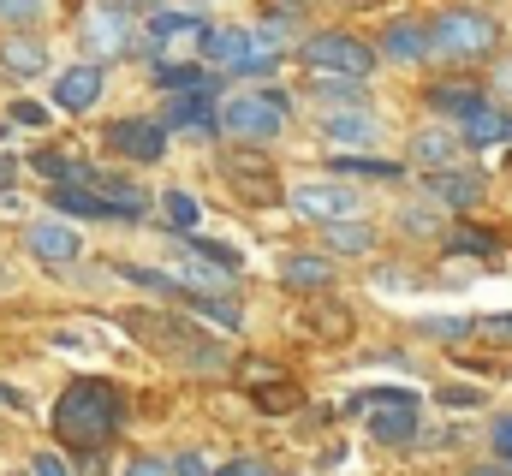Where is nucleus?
I'll list each match as a JSON object with an SVG mask.
<instances>
[{"label": "nucleus", "mask_w": 512, "mask_h": 476, "mask_svg": "<svg viewBox=\"0 0 512 476\" xmlns=\"http://www.w3.org/2000/svg\"><path fill=\"white\" fill-rule=\"evenodd\" d=\"M120 423H126V405H120V393L108 381H72L60 393V405H54V435L84 447V453L108 447Z\"/></svg>", "instance_id": "obj_1"}, {"label": "nucleus", "mask_w": 512, "mask_h": 476, "mask_svg": "<svg viewBox=\"0 0 512 476\" xmlns=\"http://www.w3.org/2000/svg\"><path fill=\"white\" fill-rule=\"evenodd\" d=\"M501 54V18L483 6H441L429 18V60L447 66H483Z\"/></svg>", "instance_id": "obj_2"}, {"label": "nucleus", "mask_w": 512, "mask_h": 476, "mask_svg": "<svg viewBox=\"0 0 512 476\" xmlns=\"http://www.w3.org/2000/svg\"><path fill=\"white\" fill-rule=\"evenodd\" d=\"M286 114H292L286 90H251V96H233L221 108V131H233L239 143H268V137H280Z\"/></svg>", "instance_id": "obj_3"}, {"label": "nucleus", "mask_w": 512, "mask_h": 476, "mask_svg": "<svg viewBox=\"0 0 512 476\" xmlns=\"http://www.w3.org/2000/svg\"><path fill=\"white\" fill-rule=\"evenodd\" d=\"M298 54H304L310 72H328V78H370V72H376V48L358 42L352 30H322V36H310Z\"/></svg>", "instance_id": "obj_4"}, {"label": "nucleus", "mask_w": 512, "mask_h": 476, "mask_svg": "<svg viewBox=\"0 0 512 476\" xmlns=\"http://www.w3.org/2000/svg\"><path fill=\"white\" fill-rule=\"evenodd\" d=\"M203 54L227 72H274L280 48H268L256 30H203Z\"/></svg>", "instance_id": "obj_5"}, {"label": "nucleus", "mask_w": 512, "mask_h": 476, "mask_svg": "<svg viewBox=\"0 0 512 476\" xmlns=\"http://www.w3.org/2000/svg\"><path fill=\"white\" fill-rule=\"evenodd\" d=\"M423 197H429L435 209H447V215H471V209H483V197H489V179H483V173H471V167L423 173Z\"/></svg>", "instance_id": "obj_6"}, {"label": "nucleus", "mask_w": 512, "mask_h": 476, "mask_svg": "<svg viewBox=\"0 0 512 476\" xmlns=\"http://www.w3.org/2000/svg\"><path fill=\"white\" fill-rule=\"evenodd\" d=\"M221 173L233 179V191L245 203H274L280 197V173H274V161L262 149H227L221 155Z\"/></svg>", "instance_id": "obj_7"}, {"label": "nucleus", "mask_w": 512, "mask_h": 476, "mask_svg": "<svg viewBox=\"0 0 512 476\" xmlns=\"http://www.w3.org/2000/svg\"><path fill=\"white\" fill-rule=\"evenodd\" d=\"M292 209L310 215V221H352L358 215V191H346L340 179H310V185H292Z\"/></svg>", "instance_id": "obj_8"}, {"label": "nucleus", "mask_w": 512, "mask_h": 476, "mask_svg": "<svg viewBox=\"0 0 512 476\" xmlns=\"http://www.w3.org/2000/svg\"><path fill=\"white\" fill-rule=\"evenodd\" d=\"M108 149L126 155V161L155 167V161L167 155V131H161L155 119H114V125H108Z\"/></svg>", "instance_id": "obj_9"}, {"label": "nucleus", "mask_w": 512, "mask_h": 476, "mask_svg": "<svg viewBox=\"0 0 512 476\" xmlns=\"http://www.w3.org/2000/svg\"><path fill=\"white\" fill-rule=\"evenodd\" d=\"M322 137L334 149H346V155H364L382 137V125H376V114H364V108H328L322 114Z\"/></svg>", "instance_id": "obj_10"}, {"label": "nucleus", "mask_w": 512, "mask_h": 476, "mask_svg": "<svg viewBox=\"0 0 512 476\" xmlns=\"http://www.w3.org/2000/svg\"><path fill=\"white\" fill-rule=\"evenodd\" d=\"M84 48L90 54H126L131 48V18H126V6H90L84 12Z\"/></svg>", "instance_id": "obj_11"}, {"label": "nucleus", "mask_w": 512, "mask_h": 476, "mask_svg": "<svg viewBox=\"0 0 512 476\" xmlns=\"http://www.w3.org/2000/svg\"><path fill=\"white\" fill-rule=\"evenodd\" d=\"M411 161H417L423 173H447V167H459V161H465V137H459V125H429V131H417V137H411Z\"/></svg>", "instance_id": "obj_12"}, {"label": "nucleus", "mask_w": 512, "mask_h": 476, "mask_svg": "<svg viewBox=\"0 0 512 476\" xmlns=\"http://www.w3.org/2000/svg\"><path fill=\"white\" fill-rule=\"evenodd\" d=\"M376 54L393 60V66H423L429 60V24L423 18H393L376 42Z\"/></svg>", "instance_id": "obj_13"}, {"label": "nucleus", "mask_w": 512, "mask_h": 476, "mask_svg": "<svg viewBox=\"0 0 512 476\" xmlns=\"http://www.w3.org/2000/svg\"><path fill=\"white\" fill-rule=\"evenodd\" d=\"M423 102H429V108H435L441 119L465 125V119L477 114V108H489L495 96H489V90H477V84H459V78H453V84H429V90H423Z\"/></svg>", "instance_id": "obj_14"}, {"label": "nucleus", "mask_w": 512, "mask_h": 476, "mask_svg": "<svg viewBox=\"0 0 512 476\" xmlns=\"http://www.w3.org/2000/svg\"><path fill=\"white\" fill-rule=\"evenodd\" d=\"M280 286H292V292H304V298H322V292L334 286V262L292 250V256H280Z\"/></svg>", "instance_id": "obj_15"}, {"label": "nucleus", "mask_w": 512, "mask_h": 476, "mask_svg": "<svg viewBox=\"0 0 512 476\" xmlns=\"http://www.w3.org/2000/svg\"><path fill=\"white\" fill-rule=\"evenodd\" d=\"M54 102L66 108V114H84V108H96L102 102V66H72V72H60L54 78Z\"/></svg>", "instance_id": "obj_16"}, {"label": "nucleus", "mask_w": 512, "mask_h": 476, "mask_svg": "<svg viewBox=\"0 0 512 476\" xmlns=\"http://www.w3.org/2000/svg\"><path fill=\"white\" fill-rule=\"evenodd\" d=\"M24 250H30L36 262H72V256L84 250V238L72 233L66 221H36V227L24 233Z\"/></svg>", "instance_id": "obj_17"}, {"label": "nucleus", "mask_w": 512, "mask_h": 476, "mask_svg": "<svg viewBox=\"0 0 512 476\" xmlns=\"http://www.w3.org/2000/svg\"><path fill=\"white\" fill-rule=\"evenodd\" d=\"M459 137H465L471 149H495V143H512V108H501V102L477 108V114L459 125Z\"/></svg>", "instance_id": "obj_18"}, {"label": "nucleus", "mask_w": 512, "mask_h": 476, "mask_svg": "<svg viewBox=\"0 0 512 476\" xmlns=\"http://www.w3.org/2000/svg\"><path fill=\"white\" fill-rule=\"evenodd\" d=\"M167 125L191 131V137H215V90H191L167 108Z\"/></svg>", "instance_id": "obj_19"}, {"label": "nucleus", "mask_w": 512, "mask_h": 476, "mask_svg": "<svg viewBox=\"0 0 512 476\" xmlns=\"http://www.w3.org/2000/svg\"><path fill=\"white\" fill-rule=\"evenodd\" d=\"M441 250H447V256H477V262H495V256H501V233H489V227H471V221H459V227H447Z\"/></svg>", "instance_id": "obj_20"}, {"label": "nucleus", "mask_w": 512, "mask_h": 476, "mask_svg": "<svg viewBox=\"0 0 512 476\" xmlns=\"http://www.w3.org/2000/svg\"><path fill=\"white\" fill-rule=\"evenodd\" d=\"M304 328H310L316 340H328V346H346L358 322H352L346 304H310V310H304Z\"/></svg>", "instance_id": "obj_21"}, {"label": "nucleus", "mask_w": 512, "mask_h": 476, "mask_svg": "<svg viewBox=\"0 0 512 476\" xmlns=\"http://www.w3.org/2000/svg\"><path fill=\"white\" fill-rule=\"evenodd\" d=\"M322 238H328V250H334V256H370V250H376V227H370V221H358V215H352V221H328Z\"/></svg>", "instance_id": "obj_22"}, {"label": "nucleus", "mask_w": 512, "mask_h": 476, "mask_svg": "<svg viewBox=\"0 0 512 476\" xmlns=\"http://www.w3.org/2000/svg\"><path fill=\"white\" fill-rule=\"evenodd\" d=\"M0 66L18 72V78H36V72H48V48L30 42V36H12V42H0Z\"/></svg>", "instance_id": "obj_23"}, {"label": "nucleus", "mask_w": 512, "mask_h": 476, "mask_svg": "<svg viewBox=\"0 0 512 476\" xmlns=\"http://www.w3.org/2000/svg\"><path fill=\"white\" fill-rule=\"evenodd\" d=\"M298 405H304V393H298L292 375H274V381L256 387V411H268V417H286V411H298Z\"/></svg>", "instance_id": "obj_24"}, {"label": "nucleus", "mask_w": 512, "mask_h": 476, "mask_svg": "<svg viewBox=\"0 0 512 476\" xmlns=\"http://www.w3.org/2000/svg\"><path fill=\"white\" fill-rule=\"evenodd\" d=\"M310 90L334 108H364V78H328V72H310Z\"/></svg>", "instance_id": "obj_25"}, {"label": "nucleus", "mask_w": 512, "mask_h": 476, "mask_svg": "<svg viewBox=\"0 0 512 476\" xmlns=\"http://www.w3.org/2000/svg\"><path fill=\"white\" fill-rule=\"evenodd\" d=\"M334 173H352V179H405L399 161H382V155H334Z\"/></svg>", "instance_id": "obj_26"}, {"label": "nucleus", "mask_w": 512, "mask_h": 476, "mask_svg": "<svg viewBox=\"0 0 512 476\" xmlns=\"http://www.w3.org/2000/svg\"><path fill=\"white\" fill-rule=\"evenodd\" d=\"M185 36H197V42H203L197 12H155V18H149V42H185Z\"/></svg>", "instance_id": "obj_27"}, {"label": "nucleus", "mask_w": 512, "mask_h": 476, "mask_svg": "<svg viewBox=\"0 0 512 476\" xmlns=\"http://www.w3.org/2000/svg\"><path fill=\"white\" fill-rule=\"evenodd\" d=\"M48 203H54V209H66V215H84V221H108V215H114V209H108L96 191H72V185L48 191Z\"/></svg>", "instance_id": "obj_28"}, {"label": "nucleus", "mask_w": 512, "mask_h": 476, "mask_svg": "<svg viewBox=\"0 0 512 476\" xmlns=\"http://www.w3.org/2000/svg\"><path fill=\"white\" fill-rule=\"evenodd\" d=\"M126 328L131 334H143V340H173V334H191L185 322H173V316H161V310H126Z\"/></svg>", "instance_id": "obj_29"}, {"label": "nucleus", "mask_w": 512, "mask_h": 476, "mask_svg": "<svg viewBox=\"0 0 512 476\" xmlns=\"http://www.w3.org/2000/svg\"><path fill=\"white\" fill-rule=\"evenodd\" d=\"M417 334H429V340H441V346H459L465 334H477V322H465V316H423Z\"/></svg>", "instance_id": "obj_30"}, {"label": "nucleus", "mask_w": 512, "mask_h": 476, "mask_svg": "<svg viewBox=\"0 0 512 476\" xmlns=\"http://www.w3.org/2000/svg\"><path fill=\"white\" fill-rule=\"evenodd\" d=\"M155 84H167V90H209V72L203 66H161Z\"/></svg>", "instance_id": "obj_31"}, {"label": "nucleus", "mask_w": 512, "mask_h": 476, "mask_svg": "<svg viewBox=\"0 0 512 476\" xmlns=\"http://www.w3.org/2000/svg\"><path fill=\"white\" fill-rule=\"evenodd\" d=\"M120 274H126L131 286H149V292H161V298H173V292H185V286H179L173 274H161V268H137V262H131V268H120Z\"/></svg>", "instance_id": "obj_32"}, {"label": "nucleus", "mask_w": 512, "mask_h": 476, "mask_svg": "<svg viewBox=\"0 0 512 476\" xmlns=\"http://www.w3.org/2000/svg\"><path fill=\"white\" fill-rule=\"evenodd\" d=\"M399 227H405V233H423V238H447V221L435 215V203H429V209H405Z\"/></svg>", "instance_id": "obj_33"}, {"label": "nucleus", "mask_w": 512, "mask_h": 476, "mask_svg": "<svg viewBox=\"0 0 512 476\" xmlns=\"http://www.w3.org/2000/svg\"><path fill=\"white\" fill-rule=\"evenodd\" d=\"M167 215H173V227H179V233H191V227L203 221V209H197V197H191V191H167Z\"/></svg>", "instance_id": "obj_34"}, {"label": "nucleus", "mask_w": 512, "mask_h": 476, "mask_svg": "<svg viewBox=\"0 0 512 476\" xmlns=\"http://www.w3.org/2000/svg\"><path fill=\"white\" fill-rule=\"evenodd\" d=\"M477 340H489V346L512 352V310H501V316H477Z\"/></svg>", "instance_id": "obj_35"}, {"label": "nucleus", "mask_w": 512, "mask_h": 476, "mask_svg": "<svg viewBox=\"0 0 512 476\" xmlns=\"http://www.w3.org/2000/svg\"><path fill=\"white\" fill-rule=\"evenodd\" d=\"M48 12V0H0V24H36Z\"/></svg>", "instance_id": "obj_36"}, {"label": "nucleus", "mask_w": 512, "mask_h": 476, "mask_svg": "<svg viewBox=\"0 0 512 476\" xmlns=\"http://www.w3.org/2000/svg\"><path fill=\"white\" fill-rule=\"evenodd\" d=\"M489 447H495V459L512 471V411H501V417H495V429H489Z\"/></svg>", "instance_id": "obj_37"}, {"label": "nucleus", "mask_w": 512, "mask_h": 476, "mask_svg": "<svg viewBox=\"0 0 512 476\" xmlns=\"http://www.w3.org/2000/svg\"><path fill=\"white\" fill-rule=\"evenodd\" d=\"M435 399H441V405H453V411H471V405H483V387H441Z\"/></svg>", "instance_id": "obj_38"}, {"label": "nucleus", "mask_w": 512, "mask_h": 476, "mask_svg": "<svg viewBox=\"0 0 512 476\" xmlns=\"http://www.w3.org/2000/svg\"><path fill=\"white\" fill-rule=\"evenodd\" d=\"M30 476H72V465H66L60 453H36V459H30Z\"/></svg>", "instance_id": "obj_39"}, {"label": "nucleus", "mask_w": 512, "mask_h": 476, "mask_svg": "<svg viewBox=\"0 0 512 476\" xmlns=\"http://www.w3.org/2000/svg\"><path fill=\"white\" fill-rule=\"evenodd\" d=\"M215 476H274V471H268L262 459H227V465H221Z\"/></svg>", "instance_id": "obj_40"}, {"label": "nucleus", "mask_w": 512, "mask_h": 476, "mask_svg": "<svg viewBox=\"0 0 512 476\" xmlns=\"http://www.w3.org/2000/svg\"><path fill=\"white\" fill-rule=\"evenodd\" d=\"M12 119H18V125H48V108H36V102H12Z\"/></svg>", "instance_id": "obj_41"}, {"label": "nucleus", "mask_w": 512, "mask_h": 476, "mask_svg": "<svg viewBox=\"0 0 512 476\" xmlns=\"http://www.w3.org/2000/svg\"><path fill=\"white\" fill-rule=\"evenodd\" d=\"M376 280H382L387 292H411V274H405V268H382Z\"/></svg>", "instance_id": "obj_42"}, {"label": "nucleus", "mask_w": 512, "mask_h": 476, "mask_svg": "<svg viewBox=\"0 0 512 476\" xmlns=\"http://www.w3.org/2000/svg\"><path fill=\"white\" fill-rule=\"evenodd\" d=\"M126 476H167V465H161V459H131Z\"/></svg>", "instance_id": "obj_43"}, {"label": "nucleus", "mask_w": 512, "mask_h": 476, "mask_svg": "<svg viewBox=\"0 0 512 476\" xmlns=\"http://www.w3.org/2000/svg\"><path fill=\"white\" fill-rule=\"evenodd\" d=\"M12 173H18V167H12V161L0 155V191H12Z\"/></svg>", "instance_id": "obj_44"}, {"label": "nucleus", "mask_w": 512, "mask_h": 476, "mask_svg": "<svg viewBox=\"0 0 512 476\" xmlns=\"http://www.w3.org/2000/svg\"><path fill=\"white\" fill-rule=\"evenodd\" d=\"M6 286H12V274H6V262H0V292H6Z\"/></svg>", "instance_id": "obj_45"}, {"label": "nucleus", "mask_w": 512, "mask_h": 476, "mask_svg": "<svg viewBox=\"0 0 512 476\" xmlns=\"http://www.w3.org/2000/svg\"><path fill=\"white\" fill-rule=\"evenodd\" d=\"M0 405H12V393H6V387H0Z\"/></svg>", "instance_id": "obj_46"}]
</instances>
